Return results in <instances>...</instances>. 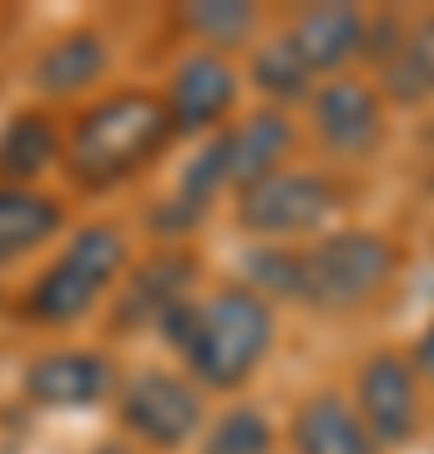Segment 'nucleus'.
<instances>
[{
	"label": "nucleus",
	"instance_id": "obj_1",
	"mask_svg": "<svg viewBox=\"0 0 434 454\" xmlns=\"http://www.w3.org/2000/svg\"><path fill=\"white\" fill-rule=\"evenodd\" d=\"M172 116L157 97L127 91V97H107L101 106L76 121L71 137V172L81 182H122L167 142Z\"/></svg>",
	"mask_w": 434,
	"mask_h": 454
},
{
	"label": "nucleus",
	"instance_id": "obj_2",
	"mask_svg": "<svg viewBox=\"0 0 434 454\" xmlns=\"http://www.w3.org/2000/svg\"><path fill=\"white\" fill-rule=\"evenodd\" d=\"M273 343V313L268 303L248 288L217 293L208 309H197V328L187 339V358L202 384L233 389L257 369V358Z\"/></svg>",
	"mask_w": 434,
	"mask_h": 454
},
{
	"label": "nucleus",
	"instance_id": "obj_3",
	"mask_svg": "<svg viewBox=\"0 0 434 454\" xmlns=\"http://www.w3.org/2000/svg\"><path fill=\"white\" fill-rule=\"evenodd\" d=\"M394 253L374 232H334L328 243L298 253V298L319 309H354L389 283Z\"/></svg>",
	"mask_w": 434,
	"mask_h": 454
},
{
	"label": "nucleus",
	"instance_id": "obj_4",
	"mask_svg": "<svg viewBox=\"0 0 434 454\" xmlns=\"http://www.w3.org/2000/svg\"><path fill=\"white\" fill-rule=\"evenodd\" d=\"M127 247L116 227H86L76 232V243L61 253V262L41 273V283L31 288V313L46 324H71L97 303V293L112 283V273L122 268Z\"/></svg>",
	"mask_w": 434,
	"mask_h": 454
},
{
	"label": "nucleus",
	"instance_id": "obj_5",
	"mask_svg": "<svg viewBox=\"0 0 434 454\" xmlns=\"http://www.w3.org/2000/svg\"><path fill=\"white\" fill-rule=\"evenodd\" d=\"M334 212V187L308 172H273V177L242 187V227L253 232H308Z\"/></svg>",
	"mask_w": 434,
	"mask_h": 454
},
{
	"label": "nucleus",
	"instance_id": "obj_6",
	"mask_svg": "<svg viewBox=\"0 0 434 454\" xmlns=\"http://www.w3.org/2000/svg\"><path fill=\"white\" fill-rule=\"evenodd\" d=\"M122 424L137 429L146 444L172 450V444H182L202 424V399L182 379H172V373H142L122 394Z\"/></svg>",
	"mask_w": 434,
	"mask_h": 454
},
{
	"label": "nucleus",
	"instance_id": "obj_7",
	"mask_svg": "<svg viewBox=\"0 0 434 454\" xmlns=\"http://www.w3.org/2000/svg\"><path fill=\"white\" fill-rule=\"evenodd\" d=\"M238 101V76H233V66L223 56H193V61H182L178 82H172V127L178 131H208L217 127L227 116V106Z\"/></svg>",
	"mask_w": 434,
	"mask_h": 454
},
{
	"label": "nucleus",
	"instance_id": "obj_8",
	"mask_svg": "<svg viewBox=\"0 0 434 454\" xmlns=\"http://www.w3.org/2000/svg\"><path fill=\"white\" fill-rule=\"evenodd\" d=\"M107 389H112V364L101 354H76V348H66V354L36 358L31 369H26V394L46 409L97 404V399H107Z\"/></svg>",
	"mask_w": 434,
	"mask_h": 454
},
{
	"label": "nucleus",
	"instance_id": "obj_9",
	"mask_svg": "<svg viewBox=\"0 0 434 454\" xmlns=\"http://www.w3.org/2000/svg\"><path fill=\"white\" fill-rule=\"evenodd\" d=\"M359 404L379 439H409L414 434V373L399 358H374L359 379Z\"/></svg>",
	"mask_w": 434,
	"mask_h": 454
},
{
	"label": "nucleus",
	"instance_id": "obj_10",
	"mask_svg": "<svg viewBox=\"0 0 434 454\" xmlns=\"http://www.w3.org/2000/svg\"><path fill=\"white\" fill-rule=\"evenodd\" d=\"M313 121H319V137L328 146L364 152L379 137V101L369 97V86L334 82V86H323L319 101H313Z\"/></svg>",
	"mask_w": 434,
	"mask_h": 454
},
{
	"label": "nucleus",
	"instance_id": "obj_11",
	"mask_svg": "<svg viewBox=\"0 0 434 454\" xmlns=\"http://www.w3.org/2000/svg\"><path fill=\"white\" fill-rule=\"evenodd\" d=\"M187 283H193V258H182V253L152 258L142 273L127 283V293H122V303H116V324H122V328L162 324V313L182 303Z\"/></svg>",
	"mask_w": 434,
	"mask_h": 454
},
{
	"label": "nucleus",
	"instance_id": "obj_12",
	"mask_svg": "<svg viewBox=\"0 0 434 454\" xmlns=\"http://www.w3.org/2000/svg\"><path fill=\"white\" fill-rule=\"evenodd\" d=\"M364 35H369V26H364V16L354 5H319V11H308L298 20V31L288 41L298 46L308 71H334V66H343L364 46Z\"/></svg>",
	"mask_w": 434,
	"mask_h": 454
},
{
	"label": "nucleus",
	"instance_id": "obj_13",
	"mask_svg": "<svg viewBox=\"0 0 434 454\" xmlns=\"http://www.w3.org/2000/svg\"><path fill=\"white\" fill-rule=\"evenodd\" d=\"M293 131L283 116L263 112V116H248V127L227 131L223 146H227V182H242V187H253V182L273 177L278 157L288 152Z\"/></svg>",
	"mask_w": 434,
	"mask_h": 454
},
{
	"label": "nucleus",
	"instance_id": "obj_14",
	"mask_svg": "<svg viewBox=\"0 0 434 454\" xmlns=\"http://www.w3.org/2000/svg\"><path fill=\"white\" fill-rule=\"evenodd\" d=\"M293 444H298V454H374L364 419L338 399H313L293 424Z\"/></svg>",
	"mask_w": 434,
	"mask_h": 454
},
{
	"label": "nucleus",
	"instance_id": "obj_15",
	"mask_svg": "<svg viewBox=\"0 0 434 454\" xmlns=\"http://www.w3.org/2000/svg\"><path fill=\"white\" fill-rule=\"evenodd\" d=\"M56 223H61V207L51 197L26 192V187H0V262L46 243Z\"/></svg>",
	"mask_w": 434,
	"mask_h": 454
},
{
	"label": "nucleus",
	"instance_id": "obj_16",
	"mask_svg": "<svg viewBox=\"0 0 434 454\" xmlns=\"http://www.w3.org/2000/svg\"><path fill=\"white\" fill-rule=\"evenodd\" d=\"M101 66H107V46H101L97 35H66V41H56V46L41 56V66H36V86L41 91H51V97H71V91H81V86H91L101 76Z\"/></svg>",
	"mask_w": 434,
	"mask_h": 454
},
{
	"label": "nucleus",
	"instance_id": "obj_17",
	"mask_svg": "<svg viewBox=\"0 0 434 454\" xmlns=\"http://www.w3.org/2000/svg\"><path fill=\"white\" fill-rule=\"evenodd\" d=\"M384 82H389V91H394L399 101H424L434 91V16L419 20L414 31L394 46Z\"/></svg>",
	"mask_w": 434,
	"mask_h": 454
},
{
	"label": "nucleus",
	"instance_id": "obj_18",
	"mask_svg": "<svg viewBox=\"0 0 434 454\" xmlns=\"http://www.w3.org/2000/svg\"><path fill=\"white\" fill-rule=\"evenodd\" d=\"M56 157V131L46 116H16L0 131V177H36Z\"/></svg>",
	"mask_w": 434,
	"mask_h": 454
},
{
	"label": "nucleus",
	"instance_id": "obj_19",
	"mask_svg": "<svg viewBox=\"0 0 434 454\" xmlns=\"http://www.w3.org/2000/svg\"><path fill=\"white\" fill-rule=\"evenodd\" d=\"M273 450V429L257 409H227L223 419L212 424L208 450L202 454H268Z\"/></svg>",
	"mask_w": 434,
	"mask_h": 454
},
{
	"label": "nucleus",
	"instance_id": "obj_20",
	"mask_svg": "<svg viewBox=\"0 0 434 454\" xmlns=\"http://www.w3.org/2000/svg\"><path fill=\"white\" fill-rule=\"evenodd\" d=\"M253 76H257V86H263L268 97H288L293 101V97L308 91V76H313V71H308V61L298 56V46L283 35V41H273V46L257 56Z\"/></svg>",
	"mask_w": 434,
	"mask_h": 454
},
{
	"label": "nucleus",
	"instance_id": "obj_21",
	"mask_svg": "<svg viewBox=\"0 0 434 454\" xmlns=\"http://www.w3.org/2000/svg\"><path fill=\"white\" fill-rule=\"evenodd\" d=\"M187 26L208 41H238V35L253 31V5L242 0H197L187 5Z\"/></svg>",
	"mask_w": 434,
	"mask_h": 454
},
{
	"label": "nucleus",
	"instance_id": "obj_22",
	"mask_svg": "<svg viewBox=\"0 0 434 454\" xmlns=\"http://www.w3.org/2000/svg\"><path fill=\"white\" fill-rule=\"evenodd\" d=\"M248 278H253L257 288H268V293L298 298V253H283V247L253 253V258H248Z\"/></svg>",
	"mask_w": 434,
	"mask_h": 454
},
{
	"label": "nucleus",
	"instance_id": "obj_23",
	"mask_svg": "<svg viewBox=\"0 0 434 454\" xmlns=\"http://www.w3.org/2000/svg\"><path fill=\"white\" fill-rule=\"evenodd\" d=\"M419 369H424V373L434 379V328L424 333V343H419Z\"/></svg>",
	"mask_w": 434,
	"mask_h": 454
}]
</instances>
